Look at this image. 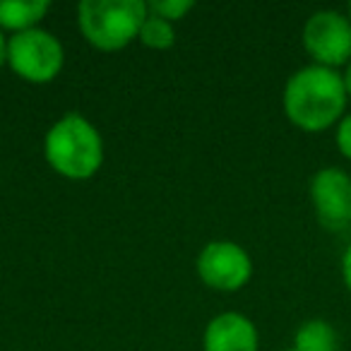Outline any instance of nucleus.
I'll use <instances>...</instances> for the list:
<instances>
[{"label":"nucleus","instance_id":"1","mask_svg":"<svg viewBox=\"0 0 351 351\" xmlns=\"http://www.w3.org/2000/svg\"><path fill=\"white\" fill-rule=\"evenodd\" d=\"M282 104L291 125L303 132H322L346 116L349 94L339 70L311 63L287 80Z\"/></svg>","mask_w":351,"mask_h":351},{"label":"nucleus","instance_id":"9","mask_svg":"<svg viewBox=\"0 0 351 351\" xmlns=\"http://www.w3.org/2000/svg\"><path fill=\"white\" fill-rule=\"evenodd\" d=\"M49 10V0H0V29L15 34L36 29Z\"/></svg>","mask_w":351,"mask_h":351},{"label":"nucleus","instance_id":"2","mask_svg":"<svg viewBox=\"0 0 351 351\" xmlns=\"http://www.w3.org/2000/svg\"><path fill=\"white\" fill-rule=\"evenodd\" d=\"M44 156L68 181H89L104 164V140L84 116L65 113L46 132Z\"/></svg>","mask_w":351,"mask_h":351},{"label":"nucleus","instance_id":"13","mask_svg":"<svg viewBox=\"0 0 351 351\" xmlns=\"http://www.w3.org/2000/svg\"><path fill=\"white\" fill-rule=\"evenodd\" d=\"M335 140H337V149L351 161V113H346V116L339 121L337 132H335Z\"/></svg>","mask_w":351,"mask_h":351},{"label":"nucleus","instance_id":"18","mask_svg":"<svg viewBox=\"0 0 351 351\" xmlns=\"http://www.w3.org/2000/svg\"><path fill=\"white\" fill-rule=\"evenodd\" d=\"M287 351H296V349H293V346H291V349H287Z\"/></svg>","mask_w":351,"mask_h":351},{"label":"nucleus","instance_id":"15","mask_svg":"<svg viewBox=\"0 0 351 351\" xmlns=\"http://www.w3.org/2000/svg\"><path fill=\"white\" fill-rule=\"evenodd\" d=\"M3 65H8V39L3 34V29H0V68Z\"/></svg>","mask_w":351,"mask_h":351},{"label":"nucleus","instance_id":"8","mask_svg":"<svg viewBox=\"0 0 351 351\" xmlns=\"http://www.w3.org/2000/svg\"><path fill=\"white\" fill-rule=\"evenodd\" d=\"M258 327L241 313H221L202 335V351H258Z\"/></svg>","mask_w":351,"mask_h":351},{"label":"nucleus","instance_id":"10","mask_svg":"<svg viewBox=\"0 0 351 351\" xmlns=\"http://www.w3.org/2000/svg\"><path fill=\"white\" fill-rule=\"evenodd\" d=\"M293 349L296 351H339V335L332 322L322 317L306 320L293 335Z\"/></svg>","mask_w":351,"mask_h":351},{"label":"nucleus","instance_id":"16","mask_svg":"<svg viewBox=\"0 0 351 351\" xmlns=\"http://www.w3.org/2000/svg\"><path fill=\"white\" fill-rule=\"evenodd\" d=\"M341 80H344V89H346V94H349V99H351V63L344 68V73H341Z\"/></svg>","mask_w":351,"mask_h":351},{"label":"nucleus","instance_id":"7","mask_svg":"<svg viewBox=\"0 0 351 351\" xmlns=\"http://www.w3.org/2000/svg\"><path fill=\"white\" fill-rule=\"evenodd\" d=\"M311 202L325 229L339 231L351 224V176L339 166H325L311 178Z\"/></svg>","mask_w":351,"mask_h":351},{"label":"nucleus","instance_id":"11","mask_svg":"<svg viewBox=\"0 0 351 351\" xmlns=\"http://www.w3.org/2000/svg\"><path fill=\"white\" fill-rule=\"evenodd\" d=\"M142 46L147 49H154V51H166L176 44V29L171 22L161 20L156 15H147V20L142 22L140 27V36H137Z\"/></svg>","mask_w":351,"mask_h":351},{"label":"nucleus","instance_id":"5","mask_svg":"<svg viewBox=\"0 0 351 351\" xmlns=\"http://www.w3.org/2000/svg\"><path fill=\"white\" fill-rule=\"evenodd\" d=\"M303 49L315 65L346 68L351 63V20L339 10H317L303 25Z\"/></svg>","mask_w":351,"mask_h":351},{"label":"nucleus","instance_id":"3","mask_svg":"<svg viewBox=\"0 0 351 351\" xmlns=\"http://www.w3.org/2000/svg\"><path fill=\"white\" fill-rule=\"evenodd\" d=\"M149 8L142 0H84L77 8L80 32L99 51H121L140 36Z\"/></svg>","mask_w":351,"mask_h":351},{"label":"nucleus","instance_id":"14","mask_svg":"<svg viewBox=\"0 0 351 351\" xmlns=\"http://www.w3.org/2000/svg\"><path fill=\"white\" fill-rule=\"evenodd\" d=\"M341 279H344L346 289L351 291V243L344 250V255H341Z\"/></svg>","mask_w":351,"mask_h":351},{"label":"nucleus","instance_id":"12","mask_svg":"<svg viewBox=\"0 0 351 351\" xmlns=\"http://www.w3.org/2000/svg\"><path fill=\"white\" fill-rule=\"evenodd\" d=\"M147 8L152 15L173 25L176 20H183V15L193 10V3H188V0H154V3H147Z\"/></svg>","mask_w":351,"mask_h":351},{"label":"nucleus","instance_id":"17","mask_svg":"<svg viewBox=\"0 0 351 351\" xmlns=\"http://www.w3.org/2000/svg\"><path fill=\"white\" fill-rule=\"evenodd\" d=\"M346 17H349V20H351V3H349V5H346Z\"/></svg>","mask_w":351,"mask_h":351},{"label":"nucleus","instance_id":"6","mask_svg":"<svg viewBox=\"0 0 351 351\" xmlns=\"http://www.w3.org/2000/svg\"><path fill=\"white\" fill-rule=\"evenodd\" d=\"M197 274L215 291H239L253 277V260L234 241H212L197 255Z\"/></svg>","mask_w":351,"mask_h":351},{"label":"nucleus","instance_id":"4","mask_svg":"<svg viewBox=\"0 0 351 351\" xmlns=\"http://www.w3.org/2000/svg\"><path fill=\"white\" fill-rule=\"evenodd\" d=\"M65 63L63 44L51 32L29 29L8 39V65L17 77L32 84H49L60 75Z\"/></svg>","mask_w":351,"mask_h":351}]
</instances>
